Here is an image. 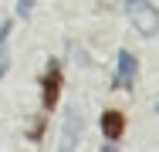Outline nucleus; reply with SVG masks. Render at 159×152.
I'll list each match as a JSON object with an SVG mask.
<instances>
[{
    "instance_id": "1",
    "label": "nucleus",
    "mask_w": 159,
    "mask_h": 152,
    "mask_svg": "<svg viewBox=\"0 0 159 152\" xmlns=\"http://www.w3.org/2000/svg\"><path fill=\"white\" fill-rule=\"evenodd\" d=\"M129 20L135 24V30L142 37H156L159 34V10L149 3V0H125Z\"/></svg>"
},
{
    "instance_id": "2",
    "label": "nucleus",
    "mask_w": 159,
    "mask_h": 152,
    "mask_svg": "<svg viewBox=\"0 0 159 152\" xmlns=\"http://www.w3.org/2000/svg\"><path fill=\"white\" fill-rule=\"evenodd\" d=\"M81 135H85V115L78 112V105H68L61 122V152H75Z\"/></svg>"
},
{
    "instance_id": "3",
    "label": "nucleus",
    "mask_w": 159,
    "mask_h": 152,
    "mask_svg": "<svg viewBox=\"0 0 159 152\" xmlns=\"http://www.w3.org/2000/svg\"><path fill=\"white\" fill-rule=\"evenodd\" d=\"M58 95H61V64L48 61V71L41 74V105L51 112L54 101H58Z\"/></svg>"
},
{
    "instance_id": "4",
    "label": "nucleus",
    "mask_w": 159,
    "mask_h": 152,
    "mask_svg": "<svg viewBox=\"0 0 159 152\" xmlns=\"http://www.w3.org/2000/svg\"><path fill=\"white\" fill-rule=\"evenodd\" d=\"M135 54L132 51H119V68H115V78H112V88H119V91H132L135 88Z\"/></svg>"
},
{
    "instance_id": "5",
    "label": "nucleus",
    "mask_w": 159,
    "mask_h": 152,
    "mask_svg": "<svg viewBox=\"0 0 159 152\" xmlns=\"http://www.w3.org/2000/svg\"><path fill=\"white\" fill-rule=\"evenodd\" d=\"M102 132H105L108 142H119L122 132H125V115H122L119 108H108V112L102 115Z\"/></svg>"
},
{
    "instance_id": "6",
    "label": "nucleus",
    "mask_w": 159,
    "mask_h": 152,
    "mask_svg": "<svg viewBox=\"0 0 159 152\" xmlns=\"http://www.w3.org/2000/svg\"><path fill=\"white\" fill-rule=\"evenodd\" d=\"M10 30H14V20H3V24H0V78H7V71H10V54H7V37H10Z\"/></svg>"
},
{
    "instance_id": "7",
    "label": "nucleus",
    "mask_w": 159,
    "mask_h": 152,
    "mask_svg": "<svg viewBox=\"0 0 159 152\" xmlns=\"http://www.w3.org/2000/svg\"><path fill=\"white\" fill-rule=\"evenodd\" d=\"M31 7L34 0H17V17H31Z\"/></svg>"
},
{
    "instance_id": "8",
    "label": "nucleus",
    "mask_w": 159,
    "mask_h": 152,
    "mask_svg": "<svg viewBox=\"0 0 159 152\" xmlns=\"http://www.w3.org/2000/svg\"><path fill=\"white\" fill-rule=\"evenodd\" d=\"M44 125H48L44 118H37V122H34V128H31V139H34V142H37V139L44 135Z\"/></svg>"
},
{
    "instance_id": "9",
    "label": "nucleus",
    "mask_w": 159,
    "mask_h": 152,
    "mask_svg": "<svg viewBox=\"0 0 159 152\" xmlns=\"http://www.w3.org/2000/svg\"><path fill=\"white\" fill-rule=\"evenodd\" d=\"M102 152H119V149H115L112 142H105V145H102Z\"/></svg>"
},
{
    "instance_id": "10",
    "label": "nucleus",
    "mask_w": 159,
    "mask_h": 152,
    "mask_svg": "<svg viewBox=\"0 0 159 152\" xmlns=\"http://www.w3.org/2000/svg\"><path fill=\"white\" fill-rule=\"evenodd\" d=\"M156 112H159V101H156Z\"/></svg>"
}]
</instances>
